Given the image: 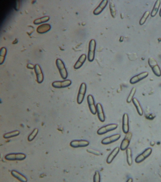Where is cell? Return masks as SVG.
Masks as SVG:
<instances>
[{"mask_svg":"<svg viewBox=\"0 0 161 182\" xmlns=\"http://www.w3.org/2000/svg\"><path fill=\"white\" fill-rule=\"evenodd\" d=\"M109 7L111 16L115 18L116 14L115 6V5L114 2H112V1H110L109 2Z\"/></svg>","mask_w":161,"mask_h":182,"instance_id":"29","label":"cell"},{"mask_svg":"<svg viewBox=\"0 0 161 182\" xmlns=\"http://www.w3.org/2000/svg\"><path fill=\"white\" fill-rule=\"evenodd\" d=\"M71 81L70 80H65L63 81H55L52 83V86L55 88H63L70 86Z\"/></svg>","mask_w":161,"mask_h":182,"instance_id":"9","label":"cell"},{"mask_svg":"<svg viewBox=\"0 0 161 182\" xmlns=\"http://www.w3.org/2000/svg\"><path fill=\"white\" fill-rule=\"evenodd\" d=\"M96 48V42L94 39L91 40L89 43L87 59L89 62H92L94 59L95 50Z\"/></svg>","mask_w":161,"mask_h":182,"instance_id":"2","label":"cell"},{"mask_svg":"<svg viewBox=\"0 0 161 182\" xmlns=\"http://www.w3.org/2000/svg\"><path fill=\"white\" fill-rule=\"evenodd\" d=\"M126 182H133V179L132 178H129L128 179Z\"/></svg>","mask_w":161,"mask_h":182,"instance_id":"34","label":"cell"},{"mask_svg":"<svg viewBox=\"0 0 161 182\" xmlns=\"http://www.w3.org/2000/svg\"><path fill=\"white\" fill-rule=\"evenodd\" d=\"M101 181V177L99 172L98 171H95L94 176V182H100Z\"/></svg>","mask_w":161,"mask_h":182,"instance_id":"32","label":"cell"},{"mask_svg":"<svg viewBox=\"0 0 161 182\" xmlns=\"http://www.w3.org/2000/svg\"><path fill=\"white\" fill-rule=\"evenodd\" d=\"M152 152V149L150 148L146 149L142 153L137 156V158L135 159V162L138 164L143 162L146 158L149 157V155L151 154Z\"/></svg>","mask_w":161,"mask_h":182,"instance_id":"7","label":"cell"},{"mask_svg":"<svg viewBox=\"0 0 161 182\" xmlns=\"http://www.w3.org/2000/svg\"><path fill=\"white\" fill-rule=\"evenodd\" d=\"M97 111L98 113V117L100 121L102 123L105 121V115L104 113V110H103V106L101 103H98L97 105Z\"/></svg>","mask_w":161,"mask_h":182,"instance_id":"17","label":"cell"},{"mask_svg":"<svg viewBox=\"0 0 161 182\" xmlns=\"http://www.w3.org/2000/svg\"><path fill=\"white\" fill-rule=\"evenodd\" d=\"M149 65L152 68V70L153 71V73L157 77H161V70L160 67L158 66L156 61V59L152 58H150L148 60Z\"/></svg>","mask_w":161,"mask_h":182,"instance_id":"3","label":"cell"},{"mask_svg":"<svg viewBox=\"0 0 161 182\" xmlns=\"http://www.w3.org/2000/svg\"><path fill=\"white\" fill-rule=\"evenodd\" d=\"M7 53V49L5 48L2 47L0 50V64H2L4 62L5 58Z\"/></svg>","mask_w":161,"mask_h":182,"instance_id":"26","label":"cell"},{"mask_svg":"<svg viewBox=\"0 0 161 182\" xmlns=\"http://www.w3.org/2000/svg\"><path fill=\"white\" fill-rule=\"evenodd\" d=\"M132 102L135 106L137 109L138 114L140 116H142L143 115V110L142 106L140 105V102L139 101L138 99L136 98H134L132 100Z\"/></svg>","mask_w":161,"mask_h":182,"instance_id":"22","label":"cell"},{"mask_svg":"<svg viewBox=\"0 0 161 182\" xmlns=\"http://www.w3.org/2000/svg\"><path fill=\"white\" fill-rule=\"evenodd\" d=\"M11 174L13 177L18 179L19 181L21 182H27V179L25 176L19 173L17 171L12 170L11 172Z\"/></svg>","mask_w":161,"mask_h":182,"instance_id":"20","label":"cell"},{"mask_svg":"<svg viewBox=\"0 0 161 182\" xmlns=\"http://www.w3.org/2000/svg\"><path fill=\"white\" fill-rule=\"evenodd\" d=\"M86 59L87 55L86 54L81 55L74 66V68L75 69H78L80 68L85 62Z\"/></svg>","mask_w":161,"mask_h":182,"instance_id":"19","label":"cell"},{"mask_svg":"<svg viewBox=\"0 0 161 182\" xmlns=\"http://www.w3.org/2000/svg\"><path fill=\"white\" fill-rule=\"evenodd\" d=\"M122 130L125 134L129 132V118L127 113H124L122 117Z\"/></svg>","mask_w":161,"mask_h":182,"instance_id":"14","label":"cell"},{"mask_svg":"<svg viewBox=\"0 0 161 182\" xmlns=\"http://www.w3.org/2000/svg\"><path fill=\"white\" fill-rule=\"evenodd\" d=\"M56 65L62 78L65 80L68 77V72L63 61L59 59H57L56 60Z\"/></svg>","mask_w":161,"mask_h":182,"instance_id":"1","label":"cell"},{"mask_svg":"<svg viewBox=\"0 0 161 182\" xmlns=\"http://www.w3.org/2000/svg\"><path fill=\"white\" fill-rule=\"evenodd\" d=\"M121 138V135L119 134L112 135L111 136L105 137L102 140L101 143L103 145H109L112 143L115 142Z\"/></svg>","mask_w":161,"mask_h":182,"instance_id":"11","label":"cell"},{"mask_svg":"<svg viewBox=\"0 0 161 182\" xmlns=\"http://www.w3.org/2000/svg\"><path fill=\"white\" fill-rule=\"evenodd\" d=\"M20 132L19 130H15L12 132H8L6 134H4L3 137L6 139L11 138V137H15L18 136L19 135Z\"/></svg>","mask_w":161,"mask_h":182,"instance_id":"27","label":"cell"},{"mask_svg":"<svg viewBox=\"0 0 161 182\" xmlns=\"http://www.w3.org/2000/svg\"><path fill=\"white\" fill-rule=\"evenodd\" d=\"M120 150V148L116 147L111 151V152L107 157V160H106V162L107 164H111L112 162L115 158L116 157V155L119 153Z\"/></svg>","mask_w":161,"mask_h":182,"instance_id":"18","label":"cell"},{"mask_svg":"<svg viewBox=\"0 0 161 182\" xmlns=\"http://www.w3.org/2000/svg\"><path fill=\"white\" fill-rule=\"evenodd\" d=\"M38 133V129H35L33 130L32 133L30 134L29 136L28 137V140L29 141H32L34 138H35L36 136L37 135Z\"/></svg>","mask_w":161,"mask_h":182,"instance_id":"31","label":"cell"},{"mask_svg":"<svg viewBox=\"0 0 161 182\" xmlns=\"http://www.w3.org/2000/svg\"><path fill=\"white\" fill-rule=\"evenodd\" d=\"M51 26L49 24H43L41 25L37 28V32L40 34L46 33L50 30Z\"/></svg>","mask_w":161,"mask_h":182,"instance_id":"21","label":"cell"},{"mask_svg":"<svg viewBox=\"0 0 161 182\" xmlns=\"http://www.w3.org/2000/svg\"><path fill=\"white\" fill-rule=\"evenodd\" d=\"M89 144V142L86 140H75L70 143V146L73 148L86 147L88 146Z\"/></svg>","mask_w":161,"mask_h":182,"instance_id":"10","label":"cell"},{"mask_svg":"<svg viewBox=\"0 0 161 182\" xmlns=\"http://www.w3.org/2000/svg\"><path fill=\"white\" fill-rule=\"evenodd\" d=\"M150 14V13L149 11H146L144 13L143 16L141 17V19L139 20V24L140 25H143V24H144L146 20L148 18V17L149 16Z\"/></svg>","mask_w":161,"mask_h":182,"instance_id":"28","label":"cell"},{"mask_svg":"<svg viewBox=\"0 0 161 182\" xmlns=\"http://www.w3.org/2000/svg\"><path fill=\"white\" fill-rule=\"evenodd\" d=\"M132 132H128V133L126 134L125 137L121 143V146H120V149L121 150L124 151L128 148V147L130 144V141L132 140Z\"/></svg>","mask_w":161,"mask_h":182,"instance_id":"8","label":"cell"},{"mask_svg":"<svg viewBox=\"0 0 161 182\" xmlns=\"http://www.w3.org/2000/svg\"><path fill=\"white\" fill-rule=\"evenodd\" d=\"M49 20H50V18L49 16H43L41 18L35 20L33 23L35 24H39L42 23H46L48 21H49Z\"/></svg>","mask_w":161,"mask_h":182,"instance_id":"25","label":"cell"},{"mask_svg":"<svg viewBox=\"0 0 161 182\" xmlns=\"http://www.w3.org/2000/svg\"><path fill=\"white\" fill-rule=\"evenodd\" d=\"M87 101L90 112L93 115H95L97 112V107L95 105L93 96L91 95H88L87 97Z\"/></svg>","mask_w":161,"mask_h":182,"instance_id":"12","label":"cell"},{"mask_svg":"<svg viewBox=\"0 0 161 182\" xmlns=\"http://www.w3.org/2000/svg\"><path fill=\"white\" fill-rule=\"evenodd\" d=\"M159 15H160V17H161V9H160V12H159Z\"/></svg>","mask_w":161,"mask_h":182,"instance_id":"35","label":"cell"},{"mask_svg":"<svg viewBox=\"0 0 161 182\" xmlns=\"http://www.w3.org/2000/svg\"><path fill=\"white\" fill-rule=\"evenodd\" d=\"M117 128H118V125L116 124H110L107 125L105 126H103V127L100 128L97 131V133L98 135H101L105 134L109 131L114 130Z\"/></svg>","mask_w":161,"mask_h":182,"instance_id":"4","label":"cell"},{"mask_svg":"<svg viewBox=\"0 0 161 182\" xmlns=\"http://www.w3.org/2000/svg\"><path fill=\"white\" fill-rule=\"evenodd\" d=\"M86 91H87V85H86V84L83 83L80 86L79 93L77 95V102L79 105L81 104L84 100Z\"/></svg>","mask_w":161,"mask_h":182,"instance_id":"6","label":"cell"},{"mask_svg":"<svg viewBox=\"0 0 161 182\" xmlns=\"http://www.w3.org/2000/svg\"><path fill=\"white\" fill-rule=\"evenodd\" d=\"M161 2L160 0H157L156 2H155L153 10H152L150 14L151 17H155L157 14V12H158V10H159V7H160V5H161Z\"/></svg>","mask_w":161,"mask_h":182,"instance_id":"23","label":"cell"},{"mask_svg":"<svg viewBox=\"0 0 161 182\" xmlns=\"http://www.w3.org/2000/svg\"><path fill=\"white\" fill-rule=\"evenodd\" d=\"M26 158V155L23 153H12L7 155L5 159L9 161H21Z\"/></svg>","mask_w":161,"mask_h":182,"instance_id":"5","label":"cell"},{"mask_svg":"<svg viewBox=\"0 0 161 182\" xmlns=\"http://www.w3.org/2000/svg\"><path fill=\"white\" fill-rule=\"evenodd\" d=\"M34 70L35 72L36 75L37 83L38 84L42 83L43 80V75L39 65L38 64L35 65Z\"/></svg>","mask_w":161,"mask_h":182,"instance_id":"15","label":"cell"},{"mask_svg":"<svg viewBox=\"0 0 161 182\" xmlns=\"http://www.w3.org/2000/svg\"><path fill=\"white\" fill-rule=\"evenodd\" d=\"M87 151L88 153L93 154L95 155H101V153H100L99 151H98V150H94V149H91V148H88V149H87Z\"/></svg>","mask_w":161,"mask_h":182,"instance_id":"33","label":"cell"},{"mask_svg":"<svg viewBox=\"0 0 161 182\" xmlns=\"http://www.w3.org/2000/svg\"><path fill=\"white\" fill-rule=\"evenodd\" d=\"M126 156H127V161L128 166H131L132 164V150L130 148H128L126 150Z\"/></svg>","mask_w":161,"mask_h":182,"instance_id":"24","label":"cell"},{"mask_svg":"<svg viewBox=\"0 0 161 182\" xmlns=\"http://www.w3.org/2000/svg\"><path fill=\"white\" fill-rule=\"evenodd\" d=\"M108 1L107 0H103L100 2L99 5L94 9L93 12L94 14L95 15H99L100 14L103 10L105 9L108 4Z\"/></svg>","mask_w":161,"mask_h":182,"instance_id":"16","label":"cell"},{"mask_svg":"<svg viewBox=\"0 0 161 182\" xmlns=\"http://www.w3.org/2000/svg\"><path fill=\"white\" fill-rule=\"evenodd\" d=\"M148 76H149V73L147 72L141 73H139V75H136V76L132 77L130 79L129 82L132 84H135L141 81V80L144 79V78H146Z\"/></svg>","mask_w":161,"mask_h":182,"instance_id":"13","label":"cell"},{"mask_svg":"<svg viewBox=\"0 0 161 182\" xmlns=\"http://www.w3.org/2000/svg\"><path fill=\"white\" fill-rule=\"evenodd\" d=\"M136 88L135 87L132 88L131 91H130V93L128 95V97L127 99V102L128 103H130L132 101L133 99L134 98L135 94L136 93Z\"/></svg>","mask_w":161,"mask_h":182,"instance_id":"30","label":"cell"}]
</instances>
